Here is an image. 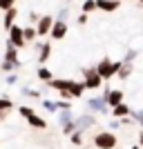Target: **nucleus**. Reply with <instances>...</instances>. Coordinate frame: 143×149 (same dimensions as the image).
Listing matches in <instances>:
<instances>
[{"instance_id": "nucleus-8", "label": "nucleus", "mask_w": 143, "mask_h": 149, "mask_svg": "<svg viewBox=\"0 0 143 149\" xmlns=\"http://www.w3.org/2000/svg\"><path fill=\"white\" fill-rule=\"evenodd\" d=\"M96 7L103 11H114L118 7V0H96Z\"/></svg>"}, {"instance_id": "nucleus-7", "label": "nucleus", "mask_w": 143, "mask_h": 149, "mask_svg": "<svg viewBox=\"0 0 143 149\" xmlns=\"http://www.w3.org/2000/svg\"><path fill=\"white\" fill-rule=\"evenodd\" d=\"M16 18H18V9H16V7H11V9H7V11H5V20H2V25H5L7 31H9V27L16 22Z\"/></svg>"}, {"instance_id": "nucleus-15", "label": "nucleus", "mask_w": 143, "mask_h": 149, "mask_svg": "<svg viewBox=\"0 0 143 149\" xmlns=\"http://www.w3.org/2000/svg\"><path fill=\"white\" fill-rule=\"evenodd\" d=\"M23 36H25V40L29 42V40H36V27H27V29H23Z\"/></svg>"}, {"instance_id": "nucleus-6", "label": "nucleus", "mask_w": 143, "mask_h": 149, "mask_svg": "<svg viewBox=\"0 0 143 149\" xmlns=\"http://www.w3.org/2000/svg\"><path fill=\"white\" fill-rule=\"evenodd\" d=\"M101 78L99 76V71H94V69H89V71H85V87H89V89H99L101 87Z\"/></svg>"}, {"instance_id": "nucleus-23", "label": "nucleus", "mask_w": 143, "mask_h": 149, "mask_svg": "<svg viewBox=\"0 0 143 149\" xmlns=\"http://www.w3.org/2000/svg\"><path fill=\"white\" fill-rule=\"evenodd\" d=\"M18 113H20V116H25V118H27V116H31V113H34V109H31V107H20V109H18Z\"/></svg>"}, {"instance_id": "nucleus-26", "label": "nucleus", "mask_w": 143, "mask_h": 149, "mask_svg": "<svg viewBox=\"0 0 143 149\" xmlns=\"http://www.w3.org/2000/svg\"><path fill=\"white\" fill-rule=\"evenodd\" d=\"M118 71H121V78H128V76H130V67H123V69H118Z\"/></svg>"}, {"instance_id": "nucleus-28", "label": "nucleus", "mask_w": 143, "mask_h": 149, "mask_svg": "<svg viewBox=\"0 0 143 149\" xmlns=\"http://www.w3.org/2000/svg\"><path fill=\"white\" fill-rule=\"evenodd\" d=\"M134 149H137V147H134Z\"/></svg>"}, {"instance_id": "nucleus-17", "label": "nucleus", "mask_w": 143, "mask_h": 149, "mask_svg": "<svg viewBox=\"0 0 143 149\" xmlns=\"http://www.w3.org/2000/svg\"><path fill=\"white\" fill-rule=\"evenodd\" d=\"M38 78H40V80H45V82L51 80V71H49L47 67H40V69H38Z\"/></svg>"}, {"instance_id": "nucleus-3", "label": "nucleus", "mask_w": 143, "mask_h": 149, "mask_svg": "<svg viewBox=\"0 0 143 149\" xmlns=\"http://www.w3.org/2000/svg\"><path fill=\"white\" fill-rule=\"evenodd\" d=\"M9 42H11L13 47H18V49H20V47H25V42H27L25 36H23V27H18L16 22L9 27Z\"/></svg>"}, {"instance_id": "nucleus-19", "label": "nucleus", "mask_w": 143, "mask_h": 149, "mask_svg": "<svg viewBox=\"0 0 143 149\" xmlns=\"http://www.w3.org/2000/svg\"><path fill=\"white\" fill-rule=\"evenodd\" d=\"M61 125H67V123H72V111L69 109H63V113H61Z\"/></svg>"}, {"instance_id": "nucleus-10", "label": "nucleus", "mask_w": 143, "mask_h": 149, "mask_svg": "<svg viewBox=\"0 0 143 149\" xmlns=\"http://www.w3.org/2000/svg\"><path fill=\"white\" fill-rule=\"evenodd\" d=\"M27 120H29V125H31V127H36V129H45V127H47V123H45L40 116H36V113L27 116Z\"/></svg>"}, {"instance_id": "nucleus-16", "label": "nucleus", "mask_w": 143, "mask_h": 149, "mask_svg": "<svg viewBox=\"0 0 143 149\" xmlns=\"http://www.w3.org/2000/svg\"><path fill=\"white\" fill-rule=\"evenodd\" d=\"M11 107H13V102L9 98H5V96L0 98V111H11Z\"/></svg>"}, {"instance_id": "nucleus-11", "label": "nucleus", "mask_w": 143, "mask_h": 149, "mask_svg": "<svg viewBox=\"0 0 143 149\" xmlns=\"http://www.w3.org/2000/svg\"><path fill=\"white\" fill-rule=\"evenodd\" d=\"M105 100H107V102H110V105H118V102H121V100H123V93H121V91H116V89H112V91H110V93H107V96H105Z\"/></svg>"}, {"instance_id": "nucleus-21", "label": "nucleus", "mask_w": 143, "mask_h": 149, "mask_svg": "<svg viewBox=\"0 0 143 149\" xmlns=\"http://www.w3.org/2000/svg\"><path fill=\"white\" fill-rule=\"evenodd\" d=\"M43 105H45L47 111H56V109H58V105H56V102H51V100H43Z\"/></svg>"}, {"instance_id": "nucleus-22", "label": "nucleus", "mask_w": 143, "mask_h": 149, "mask_svg": "<svg viewBox=\"0 0 143 149\" xmlns=\"http://www.w3.org/2000/svg\"><path fill=\"white\" fill-rule=\"evenodd\" d=\"M92 9H96V0H87L85 5H83V11H92Z\"/></svg>"}, {"instance_id": "nucleus-13", "label": "nucleus", "mask_w": 143, "mask_h": 149, "mask_svg": "<svg viewBox=\"0 0 143 149\" xmlns=\"http://www.w3.org/2000/svg\"><path fill=\"white\" fill-rule=\"evenodd\" d=\"M94 125V118L92 116H83L78 123H76V129H87V127H92Z\"/></svg>"}, {"instance_id": "nucleus-9", "label": "nucleus", "mask_w": 143, "mask_h": 149, "mask_svg": "<svg viewBox=\"0 0 143 149\" xmlns=\"http://www.w3.org/2000/svg\"><path fill=\"white\" fill-rule=\"evenodd\" d=\"M87 105L92 107V111H107V105H105V98H92Z\"/></svg>"}, {"instance_id": "nucleus-25", "label": "nucleus", "mask_w": 143, "mask_h": 149, "mask_svg": "<svg viewBox=\"0 0 143 149\" xmlns=\"http://www.w3.org/2000/svg\"><path fill=\"white\" fill-rule=\"evenodd\" d=\"M23 96H29V98H38V91H34V89H23Z\"/></svg>"}, {"instance_id": "nucleus-24", "label": "nucleus", "mask_w": 143, "mask_h": 149, "mask_svg": "<svg viewBox=\"0 0 143 149\" xmlns=\"http://www.w3.org/2000/svg\"><path fill=\"white\" fill-rule=\"evenodd\" d=\"M72 143H74V145H81V143H83V136H81V134H74V131H72Z\"/></svg>"}, {"instance_id": "nucleus-4", "label": "nucleus", "mask_w": 143, "mask_h": 149, "mask_svg": "<svg viewBox=\"0 0 143 149\" xmlns=\"http://www.w3.org/2000/svg\"><path fill=\"white\" fill-rule=\"evenodd\" d=\"M65 33H67V25H65V20H54L49 36L54 38V40H63V38H65Z\"/></svg>"}, {"instance_id": "nucleus-2", "label": "nucleus", "mask_w": 143, "mask_h": 149, "mask_svg": "<svg viewBox=\"0 0 143 149\" xmlns=\"http://www.w3.org/2000/svg\"><path fill=\"white\" fill-rule=\"evenodd\" d=\"M118 69H121V65L118 62H110V60H103L99 62V67H96V71H99L101 78H112L114 74H116Z\"/></svg>"}, {"instance_id": "nucleus-1", "label": "nucleus", "mask_w": 143, "mask_h": 149, "mask_svg": "<svg viewBox=\"0 0 143 149\" xmlns=\"http://www.w3.org/2000/svg\"><path fill=\"white\" fill-rule=\"evenodd\" d=\"M94 145L99 149H114L116 147V136L110 134V131H101V134L94 136Z\"/></svg>"}, {"instance_id": "nucleus-14", "label": "nucleus", "mask_w": 143, "mask_h": 149, "mask_svg": "<svg viewBox=\"0 0 143 149\" xmlns=\"http://www.w3.org/2000/svg\"><path fill=\"white\" fill-rule=\"evenodd\" d=\"M20 67V62H11V60H5L2 65H0V71L2 74H7V71H11V69H18Z\"/></svg>"}, {"instance_id": "nucleus-5", "label": "nucleus", "mask_w": 143, "mask_h": 149, "mask_svg": "<svg viewBox=\"0 0 143 149\" xmlns=\"http://www.w3.org/2000/svg\"><path fill=\"white\" fill-rule=\"evenodd\" d=\"M51 25H54V18H51V16H43V18H38L36 33H38V36H47V33L51 31Z\"/></svg>"}, {"instance_id": "nucleus-12", "label": "nucleus", "mask_w": 143, "mask_h": 149, "mask_svg": "<svg viewBox=\"0 0 143 149\" xmlns=\"http://www.w3.org/2000/svg\"><path fill=\"white\" fill-rule=\"evenodd\" d=\"M38 49H40V54H38V62H45L47 58H49V54H51V47H49V45H40Z\"/></svg>"}, {"instance_id": "nucleus-20", "label": "nucleus", "mask_w": 143, "mask_h": 149, "mask_svg": "<svg viewBox=\"0 0 143 149\" xmlns=\"http://www.w3.org/2000/svg\"><path fill=\"white\" fill-rule=\"evenodd\" d=\"M11 7H16V0H0V11H7Z\"/></svg>"}, {"instance_id": "nucleus-18", "label": "nucleus", "mask_w": 143, "mask_h": 149, "mask_svg": "<svg viewBox=\"0 0 143 149\" xmlns=\"http://www.w3.org/2000/svg\"><path fill=\"white\" fill-rule=\"evenodd\" d=\"M128 107L123 105V102H118V105H114V116H128Z\"/></svg>"}, {"instance_id": "nucleus-27", "label": "nucleus", "mask_w": 143, "mask_h": 149, "mask_svg": "<svg viewBox=\"0 0 143 149\" xmlns=\"http://www.w3.org/2000/svg\"><path fill=\"white\" fill-rule=\"evenodd\" d=\"M18 80V78H16V76H7V85H13V82Z\"/></svg>"}]
</instances>
